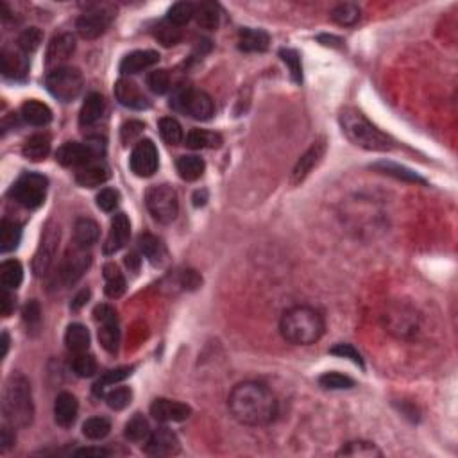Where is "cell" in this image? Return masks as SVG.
<instances>
[{
	"mask_svg": "<svg viewBox=\"0 0 458 458\" xmlns=\"http://www.w3.org/2000/svg\"><path fill=\"white\" fill-rule=\"evenodd\" d=\"M229 410L246 426H265L278 416V401L263 383L244 382L235 387L228 399Z\"/></svg>",
	"mask_w": 458,
	"mask_h": 458,
	"instance_id": "cell-1",
	"label": "cell"
},
{
	"mask_svg": "<svg viewBox=\"0 0 458 458\" xmlns=\"http://www.w3.org/2000/svg\"><path fill=\"white\" fill-rule=\"evenodd\" d=\"M280 333L294 346H312L324 335V319L312 306H294L281 317Z\"/></svg>",
	"mask_w": 458,
	"mask_h": 458,
	"instance_id": "cell-2",
	"label": "cell"
},
{
	"mask_svg": "<svg viewBox=\"0 0 458 458\" xmlns=\"http://www.w3.org/2000/svg\"><path fill=\"white\" fill-rule=\"evenodd\" d=\"M2 414L13 428H27L34 419V405L31 385L24 374L9 376L2 396Z\"/></svg>",
	"mask_w": 458,
	"mask_h": 458,
	"instance_id": "cell-3",
	"label": "cell"
},
{
	"mask_svg": "<svg viewBox=\"0 0 458 458\" xmlns=\"http://www.w3.org/2000/svg\"><path fill=\"white\" fill-rule=\"evenodd\" d=\"M340 126H342L344 135L348 136L357 147L367 149V151H380V153L394 149V142L385 133L374 128L369 119L358 110L346 108L340 113Z\"/></svg>",
	"mask_w": 458,
	"mask_h": 458,
	"instance_id": "cell-4",
	"label": "cell"
},
{
	"mask_svg": "<svg viewBox=\"0 0 458 458\" xmlns=\"http://www.w3.org/2000/svg\"><path fill=\"white\" fill-rule=\"evenodd\" d=\"M45 86L49 94L56 97L58 101L70 102L79 97L85 86L83 74L76 67H60L56 70H51L45 77Z\"/></svg>",
	"mask_w": 458,
	"mask_h": 458,
	"instance_id": "cell-5",
	"label": "cell"
},
{
	"mask_svg": "<svg viewBox=\"0 0 458 458\" xmlns=\"http://www.w3.org/2000/svg\"><path fill=\"white\" fill-rule=\"evenodd\" d=\"M170 106L196 120H210L215 111L213 99L206 92L196 88L176 90L170 99Z\"/></svg>",
	"mask_w": 458,
	"mask_h": 458,
	"instance_id": "cell-6",
	"label": "cell"
},
{
	"mask_svg": "<svg viewBox=\"0 0 458 458\" xmlns=\"http://www.w3.org/2000/svg\"><path fill=\"white\" fill-rule=\"evenodd\" d=\"M49 181L45 176L34 174V172H27V174L20 176L15 181V185L9 190L11 199L17 201L20 206L27 210L40 208L45 203V196H47Z\"/></svg>",
	"mask_w": 458,
	"mask_h": 458,
	"instance_id": "cell-7",
	"label": "cell"
},
{
	"mask_svg": "<svg viewBox=\"0 0 458 458\" xmlns=\"http://www.w3.org/2000/svg\"><path fill=\"white\" fill-rule=\"evenodd\" d=\"M104 154V142L101 138H90L85 144L79 142H67L56 153V160L63 167H81L92 162H99Z\"/></svg>",
	"mask_w": 458,
	"mask_h": 458,
	"instance_id": "cell-8",
	"label": "cell"
},
{
	"mask_svg": "<svg viewBox=\"0 0 458 458\" xmlns=\"http://www.w3.org/2000/svg\"><path fill=\"white\" fill-rule=\"evenodd\" d=\"M145 204L151 215L162 224H170L176 221L179 213L178 194L169 185H156L151 187L145 194Z\"/></svg>",
	"mask_w": 458,
	"mask_h": 458,
	"instance_id": "cell-9",
	"label": "cell"
},
{
	"mask_svg": "<svg viewBox=\"0 0 458 458\" xmlns=\"http://www.w3.org/2000/svg\"><path fill=\"white\" fill-rule=\"evenodd\" d=\"M60 226L54 224V222H49V224L45 226V229H43L38 251H36V255H34L33 260V271L36 276L42 278L51 271L52 263H54L56 258V251H58V246H60Z\"/></svg>",
	"mask_w": 458,
	"mask_h": 458,
	"instance_id": "cell-10",
	"label": "cell"
},
{
	"mask_svg": "<svg viewBox=\"0 0 458 458\" xmlns=\"http://www.w3.org/2000/svg\"><path fill=\"white\" fill-rule=\"evenodd\" d=\"M133 174L138 178H151L158 170L160 160H158V149L153 140H138V144L133 149L131 158H129Z\"/></svg>",
	"mask_w": 458,
	"mask_h": 458,
	"instance_id": "cell-11",
	"label": "cell"
},
{
	"mask_svg": "<svg viewBox=\"0 0 458 458\" xmlns=\"http://www.w3.org/2000/svg\"><path fill=\"white\" fill-rule=\"evenodd\" d=\"M90 263H92V255L86 253L85 247L76 246L74 249H70L60 267L61 281H63L67 287L77 283V281L85 276V272L88 271Z\"/></svg>",
	"mask_w": 458,
	"mask_h": 458,
	"instance_id": "cell-12",
	"label": "cell"
},
{
	"mask_svg": "<svg viewBox=\"0 0 458 458\" xmlns=\"http://www.w3.org/2000/svg\"><path fill=\"white\" fill-rule=\"evenodd\" d=\"M76 51V38L70 33H61L51 40L45 54V65L51 70L63 67L65 61Z\"/></svg>",
	"mask_w": 458,
	"mask_h": 458,
	"instance_id": "cell-13",
	"label": "cell"
},
{
	"mask_svg": "<svg viewBox=\"0 0 458 458\" xmlns=\"http://www.w3.org/2000/svg\"><path fill=\"white\" fill-rule=\"evenodd\" d=\"M111 20L113 15L108 11H90L77 20V33L85 40H95L110 29Z\"/></svg>",
	"mask_w": 458,
	"mask_h": 458,
	"instance_id": "cell-14",
	"label": "cell"
},
{
	"mask_svg": "<svg viewBox=\"0 0 458 458\" xmlns=\"http://www.w3.org/2000/svg\"><path fill=\"white\" fill-rule=\"evenodd\" d=\"M145 451L153 457H170L179 451V439L172 430L158 428L151 432Z\"/></svg>",
	"mask_w": 458,
	"mask_h": 458,
	"instance_id": "cell-15",
	"label": "cell"
},
{
	"mask_svg": "<svg viewBox=\"0 0 458 458\" xmlns=\"http://www.w3.org/2000/svg\"><path fill=\"white\" fill-rule=\"evenodd\" d=\"M129 237H131V222H129L128 215H126V213H117V215L111 219L110 235H108L104 247H102V249H104V255H114V253H119V251L129 242Z\"/></svg>",
	"mask_w": 458,
	"mask_h": 458,
	"instance_id": "cell-16",
	"label": "cell"
},
{
	"mask_svg": "<svg viewBox=\"0 0 458 458\" xmlns=\"http://www.w3.org/2000/svg\"><path fill=\"white\" fill-rule=\"evenodd\" d=\"M192 414V408L185 403L170 401V399H154L151 405V416L160 423H181L187 421Z\"/></svg>",
	"mask_w": 458,
	"mask_h": 458,
	"instance_id": "cell-17",
	"label": "cell"
},
{
	"mask_svg": "<svg viewBox=\"0 0 458 458\" xmlns=\"http://www.w3.org/2000/svg\"><path fill=\"white\" fill-rule=\"evenodd\" d=\"M114 97L122 106L131 108V110H147L151 106V102L142 94L136 83H133L131 79H126V77L119 79L114 85Z\"/></svg>",
	"mask_w": 458,
	"mask_h": 458,
	"instance_id": "cell-18",
	"label": "cell"
},
{
	"mask_svg": "<svg viewBox=\"0 0 458 458\" xmlns=\"http://www.w3.org/2000/svg\"><path fill=\"white\" fill-rule=\"evenodd\" d=\"M324 153H326V144L323 140L315 142L301 158H299V162L296 163L292 170V176H290V181L292 185H299L301 181H305V178L310 174L314 167L319 165V162L323 160Z\"/></svg>",
	"mask_w": 458,
	"mask_h": 458,
	"instance_id": "cell-19",
	"label": "cell"
},
{
	"mask_svg": "<svg viewBox=\"0 0 458 458\" xmlns=\"http://www.w3.org/2000/svg\"><path fill=\"white\" fill-rule=\"evenodd\" d=\"M387 324L399 337H407L417 331V314L408 306L398 305L387 314Z\"/></svg>",
	"mask_w": 458,
	"mask_h": 458,
	"instance_id": "cell-20",
	"label": "cell"
},
{
	"mask_svg": "<svg viewBox=\"0 0 458 458\" xmlns=\"http://www.w3.org/2000/svg\"><path fill=\"white\" fill-rule=\"evenodd\" d=\"M108 179H110V167L102 162V160L81 167L76 174V183L83 188L101 187Z\"/></svg>",
	"mask_w": 458,
	"mask_h": 458,
	"instance_id": "cell-21",
	"label": "cell"
},
{
	"mask_svg": "<svg viewBox=\"0 0 458 458\" xmlns=\"http://www.w3.org/2000/svg\"><path fill=\"white\" fill-rule=\"evenodd\" d=\"M160 61V54L154 51H135L128 54L120 63V72L124 76H135L147 68L154 67Z\"/></svg>",
	"mask_w": 458,
	"mask_h": 458,
	"instance_id": "cell-22",
	"label": "cell"
},
{
	"mask_svg": "<svg viewBox=\"0 0 458 458\" xmlns=\"http://www.w3.org/2000/svg\"><path fill=\"white\" fill-rule=\"evenodd\" d=\"M77 412H79V403H77L76 396L70 392H61L56 398L54 403V419L56 423L63 428H70L76 423Z\"/></svg>",
	"mask_w": 458,
	"mask_h": 458,
	"instance_id": "cell-23",
	"label": "cell"
},
{
	"mask_svg": "<svg viewBox=\"0 0 458 458\" xmlns=\"http://www.w3.org/2000/svg\"><path fill=\"white\" fill-rule=\"evenodd\" d=\"M106 110V102L101 94H90L86 101L83 102L81 113H79V124L83 128H92L94 124H97L102 119Z\"/></svg>",
	"mask_w": 458,
	"mask_h": 458,
	"instance_id": "cell-24",
	"label": "cell"
},
{
	"mask_svg": "<svg viewBox=\"0 0 458 458\" xmlns=\"http://www.w3.org/2000/svg\"><path fill=\"white\" fill-rule=\"evenodd\" d=\"M269 43H271V38H269V34L262 29L246 27V29H242L240 34H238V47L244 52L267 51Z\"/></svg>",
	"mask_w": 458,
	"mask_h": 458,
	"instance_id": "cell-25",
	"label": "cell"
},
{
	"mask_svg": "<svg viewBox=\"0 0 458 458\" xmlns=\"http://www.w3.org/2000/svg\"><path fill=\"white\" fill-rule=\"evenodd\" d=\"M22 119L26 120L29 126H36V128H43L51 124L52 111L47 104H43L40 101H27L20 110Z\"/></svg>",
	"mask_w": 458,
	"mask_h": 458,
	"instance_id": "cell-26",
	"label": "cell"
},
{
	"mask_svg": "<svg viewBox=\"0 0 458 458\" xmlns=\"http://www.w3.org/2000/svg\"><path fill=\"white\" fill-rule=\"evenodd\" d=\"M27 70H29V63H27L26 54L8 51V49L2 51V72L6 77L24 79L27 76Z\"/></svg>",
	"mask_w": 458,
	"mask_h": 458,
	"instance_id": "cell-27",
	"label": "cell"
},
{
	"mask_svg": "<svg viewBox=\"0 0 458 458\" xmlns=\"http://www.w3.org/2000/svg\"><path fill=\"white\" fill-rule=\"evenodd\" d=\"M99 235H101V229H99V224L92 219H86V217H81V219H77L76 224H74V240L79 247H92L94 244H97Z\"/></svg>",
	"mask_w": 458,
	"mask_h": 458,
	"instance_id": "cell-28",
	"label": "cell"
},
{
	"mask_svg": "<svg viewBox=\"0 0 458 458\" xmlns=\"http://www.w3.org/2000/svg\"><path fill=\"white\" fill-rule=\"evenodd\" d=\"M49 153H51V136L45 133H38L27 138L22 149V154L31 162H42L49 156Z\"/></svg>",
	"mask_w": 458,
	"mask_h": 458,
	"instance_id": "cell-29",
	"label": "cell"
},
{
	"mask_svg": "<svg viewBox=\"0 0 458 458\" xmlns=\"http://www.w3.org/2000/svg\"><path fill=\"white\" fill-rule=\"evenodd\" d=\"M22 240V228L18 222L13 221H4L0 222V251L2 253H11L18 247Z\"/></svg>",
	"mask_w": 458,
	"mask_h": 458,
	"instance_id": "cell-30",
	"label": "cell"
},
{
	"mask_svg": "<svg viewBox=\"0 0 458 458\" xmlns=\"http://www.w3.org/2000/svg\"><path fill=\"white\" fill-rule=\"evenodd\" d=\"M22 280H24V269H22L20 262H17V260H6L0 265V283H2V289L17 290L22 285Z\"/></svg>",
	"mask_w": 458,
	"mask_h": 458,
	"instance_id": "cell-31",
	"label": "cell"
},
{
	"mask_svg": "<svg viewBox=\"0 0 458 458\" xmlns=\"http://www.w3.org/2000/svg\"><path fill=\"white\" fill-rule=\"evenodd\" d=\"M194 18H196L197 26L203 27V29L215 31L221 24V9L213 2H203V4L196 6Z\"/></svg>",
	"mask_w": 458,
	"mask_h": 458,
	"instance_id": "cell-32",
	"label": "cell"
},
{
	"mask_svg": "<svg viewBox=\"0 0 458 458\" xmlns=\"http://www.w3.org/2000/svg\"><path fill=\"white\" fill-rule=\"evenodd\" d=\"M65 344L72 353H86L90 348V331L83 324H70L65 335Z\"/></svg>",
	"mask_w": 458,
	"mask_h": 458,
	"instance_id": "cell-33",
	"label": "cell"
},
{
	"mask_svg": "<svg viewBox=\"0 0 458 458\" xmlns=\"http://www.w3.org/2000/svg\"><path fill=\"white\" fill-rule=\"evenodd\" d=\"M99 342L108 353L114 355L119 351L120 344V328H119V319L114 321H108V323L99 324Z\"/></svg>",
	"mask_w": 458,
	"mask_h": 458,
	"instance_id": "cell-34",
	"label": "cell"
},
{
	"mask_svg": "<svg viewBox=\"0 0 458 458\" xmlns=\"http://www.w3.org/2000/svg\"><path fill=\"white\" fill-rule=\"evenodd\" d=\"M374 170L378 172H382V174L392 176L396 179H401V181H408V183H421V185H426V181L421 176H417L414 170L407 169V167H401L398 163H391V162H378L373 165Z\"/></svg>",
	"mask_w": 458,
	"mask_h": 458,
	"instance_id": "cell-35",
	"label": "cell"
},
{
	"mask_svg": "<svg viewBox=\"0 0 458 458\" xmlns=\"http://www.w3.org/2000/svg\"><path fill=\"white\" fill-rule=\"evenodd\" d=\"M104 280H106V296L111 299L122 296L126 292V278L114 263L104 265Z\"/></svg>",
	"mask_w": 458,
	"mask_h": 458,
	"instance_id": "cell-36",
	"label": "cell"
},
{
	"mask_svg": "<svg viewBox=\"0 0 458 458\" xmlns=\"http://www.w3.org/2000/svg\"><path fill=\"white\" fill-rule=\"evenodd\" d=\"M176 169L185 181H197L204 174L206 163L199 156H181L176 162Z\"/></svg>",
	"mask_w": 458,
	"mask_h": 458,
	"instance_id": "cell-37",
	"label": "cell"
},
{
	"mask_svg": "<svg viewBox=\"0 0 458 458\" xmlns=\"http://www.w3.org/2000/svg\"><path fill=\"white\" fill-rule=\"evenodd\" d=\"M140 251L145 258L153 265H162L167 258V251L163 244L153 235H142L140 237Z\"/></svg>",
	"mask_w": 458,
	"mask_h": 458,
	"instance_id": "cell-38",
	"label": "cell"
},
{
	"mask_svg": "<svg viewBox=\"0 0 458 458\" xmlns=\"http://www.w3.org/2000/svg\"><path fill=\"white\" fill-rule=\"evenodd\" d=\"M187 145L190 149H217L222 145V136L204 129H192L187 136Z\"/></svg>",
	"mask_w": 458,
	"mask_h": 458,
	"instance_id": "cell-39",
	"label": "cell"
},
{
	"mask_svg": "<svg viewBox=\"0 0 458 458\" xmlns=\"http://www.w3.org/2000/svg\"><path fill=\"white\" fill-rule=\"evenodd\" d=\"M360 13L362 11L357 4L344 2V4H339L333 8V11H331V20L342 27H351L360 20Z\"/></svg>",
	"mask_w": 458,
	"mask_h": 458,
	"instance_id": "cell-40",
	"label": "cell"
},
{
	"mask_svg": "<svg viewBox=\"0 0 458 458\" xmlns=\"http://www.w3.org/2000/svg\"><path fill=\"white\" fill-rule=\"evenodd\" d=\"M124 435H126V439H129L131 442L145 441V439H149V435H151V426H149V421L145 419L142 414H135V416H133L131 419L126 423Z\"/></svg>",
	"mask_w": 458,
	"mask_h": 458,
	"instance_id": "cell-41",
	"label": "cell"
},
{
	"mask_svg": "<svg viewBox=\"0 0 458 458\" xmlns=\"http://www.w3.org/2000/svg\"><path fill=\"white\" fill-rule=\"evenodd\" d=\"M154 38L162 43L163 47H174L183 38L181 27L170 24L169 20L160 22V24L154 27Z\"/></svg>",
	"mask_w": 458,
	"mask_h": 458,
	"instance_id": "cell-42",
	"label": "cell"
},
{
	"mask_svg": "<svg viewBox=\"0 0 458 458\" xmlns=\"http://www.w3.org/2000/svg\"><path fill=\"white\" fill-rule=\"evenodd\" d=\"M131 373H133V367H119V369L108 371V373L102 374L101 380L94 385V392L97 396H104L106 394L108 387H113L114 383L124 382L126 378L131 376Z\"/></svg>",
	"mask_w": 458,
	"mask_h": 458,
	"instance_id": "cell-43",
	"label": "cell"
},
{
	"mask_svg": "<svg viewBox=\"0 0 458 458\" xmlns=\"http://www.w3.org/2000/svg\"><path fill=\"white\" fill-rule=\"evenodd\" d=\"M340 457H364V458H373V457H382V451L378 450L376 446L365 441H353L344 446L342 450L339 451Z\"/></svg>",
	"mask_w": 458,
	"mask_h": 458,
	"instance_id": "cell-44",
	"label": "cell"
},
{
	"mask_svg": "<svg viewBox=\"0 0 458 458\" xmlns=\"http://www.w3.org/2000/svg\"><path fill=\"white\" fill-rule=\"evenodd\" d=\"M111 432V423L106 417H90L83 425V433L90 441H102Z\"/></svg>",
	"mask_w": 458,
	"mask_h": 458,
	"instance_id": "cell-45",
	"label": "cell"
},
{
	"mask_svg": "<svg viewBox=\"0 0 458 458\" xmlns=\"http://www.w3.org/2000/svg\"><path fill=\"white\" fill-rule=\"evenodd\" d=\"M194 15H196V6L192 4V2H176V4L169 9L167 20H169L170 24H174V26L181 27L185 26V24H188V22L194 18Z\"/></svg>",
	"mask_w": 458,
	"mask_h": 458,
	"instance_id": "cell-46",
	"label": "cell"
},
{
	"mask_svg": "<svg viewBox=\"0 0 458 458\" xmlns=\"http://www.w3.org/2000/svg\"><path fill=\"white\" fill-rule=\"evenodd\" d=\"M158 128H160V135H162V138L169 145H179L183 142L181 124H179L176 119H172V117H165V119L160 120Z\"/></svg>",
	"mask_w": 458,
	"mask_h": 458,
	"instance_id": "cell-47",
	"label": "cell"
},
{
	"mask_svg": "<svg viewBox=\"0 0 458 458\" xmlns=\"http://www.w3.org/2000/svg\"><path fill=\"white\" fill-rule=\"evenodd\" d=\"M70 365H72V371L79 378H90L97 373V362L88 353H77L70 362Z\"/></svg>",
	"mask_w": 458,
	"mask_h": 458,
	"instance_id": "cell-48",
	"label": "cell"
},
{
	"mask_svg": "<svg viewBox=\"0 0 458 458\" xmlns=\"http://www.w3.org/2000/svg\"><path fill=\"white\" fill-rule=\"evenodd\" d=\"M42 31H40L38 27H29V29H26L20 34V38H18V49H20L22 54H33V52L42 45Z\"/></svg>",
	"mask_w": 458,
	"mask_h": 458,
	"instance_id": "cell-49",
	"label": "cell"
},
{
	"mask_svg": "<svg viewBox=\"0 0 458 458\" xmlns=\"http://www.w3.org/2000/svg\"><path fill=\"white\" fill-rule=\"evenodd\" d=\"M319 385L326 391H344V389H353L355 382L349 376H344L340 373H326L319 378Z\"/></svg>",
	"mask_w": 458,
	"mask_h": 458,
	"instance_id": "cell-50",
	"label": "cell"
},
{
	"mask_svg": "<svg viewBox=\"0 0 458 458\" xmlns=\"http://www.w3.org/2000/svg\"><path fill=\"white\" fill-rule=\"evenodd\" d=\"M104 399H106L108 407L113 408V410H124L131 403L133 392L128 387H117V389H111L110 392H106Z\"/></svg>",
	"mask_w": 458,
	"mask_h": 458,
	"instance_id": "cell-51",
	"label": "cell"
},
{
	"mask_svg": "<svg viewBox=\"0 0 458 458\" xmlns=\"http://www.w3.org/2000/svg\"><path fill=\"white\" fill-rule=\"evenodd\" d=\"M281 60L287 67L290 68V76L296 83H303V67H301V56L297 54L294 49H281L280 51Z\"/></svg>",
	"mask_w": 458,
	"mask_h": 458,
	"instance_id": "cell-52",
	"label": "cell"
},
{
	"mask_svg": "<svg viewBox=\"0 0 458 458\" xmlns=\"http://www.w3.org/2000/svg\"><path fill=\"white\" fill-rule=\"evenodd\" d=\"M149 90L156 95H163L170 88V76L167 70H154L147 76Z\"/></svg>",
	"mask_w": 458,
	"mask_h": 458,
	"instance_id": "cell-53",
	"label": "cell"
},
{
	"mask_svg": "<svg viewBox=\"0 0 458 458\" xmlns=\"http://www.w3.org/2000/svg\"><path fill=\"white\" fill-rule=\"evenodd\" d=\"M120 203V194L113 188H102L97 194V206L102 212H113Z\"/></svg>",
	"mask_w": 458,
	"mask_h": 458,
	"instance_id": "cell-54",
	"label": "cell"
},
{
	"mask_svg": "<svg viewBox=\"0 0 458 458\" xmlns=\"http://www.w3.org/2000/svg\"><path fill=\"white\" fill-rule=\"evenodd\" d=\"M330 353H331V355H335V357H340V358H349V360L355 362L357 365L364 367V360H362L360 353L353 348L351 344H337V346H333V348L330 349Z\"/></svg>",
	"mask_w": 458,
	"mask_h": 458,
	"instance_id": "cell-55",
	"label": "cell"
},
{
	"mask_svg": "<svg viewBox=\"0 0 458 458\" xmlns=\"http://www.w3.org/2000/svg\"><path fill=\"white\" fill-rule=\"evenodd\" d=\"M144 124L138 122V120H129V122H126L122 126V142L126 145L131 144V142H135L138 136L142 135V131H144Z\"/></svg>",
	"mask_w": 458,
	"mask_h": 458,
	"instance_id": "cell-56",
	"label": "cell"
},
{
	"mask_svg": "<svg viewBox=\"0 0 458 458\" xmlns=\"http://www.w3.org/2000/svg\"><path fill=\"white\" fill-rule=\"evenodd\" d=\"M24 319L29 326H38L40 321H42V312H40V306L36 301L27 303L26 308H24Z\"/></svg>",
	"mask_w": 458,
	"mask_h": 458,
	"instance_id": "cell-57",
	"label": "cell"
},
{
	"mask_svg": "<svg viewBox=\"0 0 458 458\" xmlns=\"http://www.w3.org/2000/svg\"><path fill=\"white\" fill-rule=\"evenodd\" d=\"M94 317L99 324L101 323H108V321H114L117 317V312H114L113 306L110 305H99L97 308L94 310Z\"/></svg>",
	"mask_w": 458,
	"mask_h": 458,
	"instance_id": "cell-58",
	"label": "cell"
},
{
	"mask_svg": "<svg viewBox=\"0 0 458 458\" xmlns=\"http://www.w3.org/2000/svg\"><path fill=\"white\" fill-rule=\"evenodd\" d=\"M13 310H15V297L9 294L8 289H2V296H0V312H2L4 317H9Z\"/></svg>",
	"mask_w": 458,
	"mask_h": 458,
	"instance_id": "cell-59",
	"label": "cell"
},
{
	"mask_svg": "<svg viewBox=\"0 0 458 458\" xmlns=\"http://www.w3.org/2000/svg\"><path fill=\"white\" fill-rule=\"evenodd\" d=\"M76 457L102 458V457H110V451L104 450V448H83V450L76 451Z\"/></svg>",
	"mask_w": 458,
	"mask_h": 458,
	"instance_id": "cell-60",
	"label": "cell"
},
{
	"mask_svg": "<svg viewBox=\"0 0 458 458\" xmlns=\"http://www.w3.org/2000/svg\"><path fill=\"white\" fill-rule=\"evenodd\" d=\"M13 444H15V433H11V428L4 426V428L0 430V448H2V451H6Z\"/></svg>",
	"mask_w": 458,
	"mask_h": 458,
	"instance_id": "cell-61",
	"label": "cell"
},
{
	"mask_svg": "<svg viewBox=\"0 0 458 458\" xmlns=\"http://www.w3.org/2000/svg\"><path fill=\"white\" fill-rule=\"evenodd\" d=\"M90 299V290H81V292L77 294L76 299L72 301V310H79L81 306H85Z\"/></svg>",
	"mask_w": 458,
	"mask_h": 458,
	"instance_id": "cell-62",
	"label": "cell"
},
{
	"mask_svg": "<svg viewBox=\"0 0 458 458\" xmlns=\"http://www.w3.org/2000/svg\"><path fill=\"white\" fill-rule=\"evenodd\" d=\"M0 344H2V353H0V357L6 358V355H8V349H9V335L8 333H2V337H0Z\"/></svg>",
	"mask_w": 458,
	"mask_h": 458,
	"instance_id": "cell-63",
	"label": "cell"
}]
</instances>
